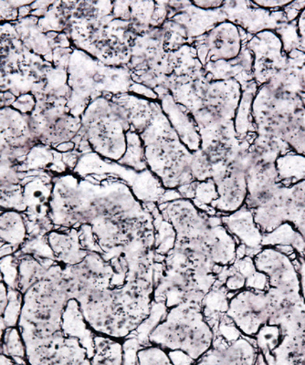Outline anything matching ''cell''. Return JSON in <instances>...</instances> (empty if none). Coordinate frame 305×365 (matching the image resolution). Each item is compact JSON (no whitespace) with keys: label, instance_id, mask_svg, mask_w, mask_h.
Wrapping results in <instances>:
<instances>
[{"label":"cell","instance_id":"6da1fadb","mask_svg":"<svg viewBox=\"0 0 305 365\" xmlns=\"http://www.w3.org/2000/svg\"><path fill=\"white\" fill-rule=\"evenodd\" d=\"M81 178L74 173L55 175L50 201L54 228L89 225L108 262L122 256L136 235L154 230L147 205L118 179Z\"/></svg>","mask_w":305,"mask_h":365},{"label":"cell","instance_id":"7a4b0ae2","mask_svg":"<svg viewBox=\"0 0 305 365\" xmlns=\"http://www.w3.org/2000/svg\"><path fill=\"white\" fill-rule=\"evenodd\" d=\"M157 205L176 231L173 250L187 257L197 285L207 294L215 284L216 269L235 262L238 242L220 216L199 210L190 200L178 198Z\"/></svg>","mask_w":305,"mask_h":365},{"label":"cell","instance_id":"3957f363","mask_svg":"<svg viewBox=\"0 0 305 365\" xmlns=\"http://www.w3.org/2000/svg\"><path fill=\"white\" fill-rule=\"evenodd\" d=\"M70 299L64 266L55 262L44 278L24 294L18 328L27 351L45 346L61 332V318Z\"/></svg>","mask_w":305,"mask_h":365},{"label":"cell","instance_id":"277c9868","mask_svg":"<svg viewBox=\"0 0 305 365\" xmlns=\"http://www.w3.org/2000/svg\"><path fill=\"white\" fill-rule=\"evenodd\" d=\"M300 93L258 88L252 103L256 135L281 140L291 152L305 156V108Z\"/></svg>","mask_w":305,"mask_h":365},{"label":"cell","instance_id":"5b68a950","mask_svg":"<svg viewBox=\"0 0 305 365\" xmlns=\"http://www.w3.org/2000/svg\"><path fill=\"white\" fill-rule=\"evenodd\" d=\"M71 96L67 109L74 116L82 117L91 102L105 93L111 96L129 93L132 75L126 67H111L99 63L74 48L67 68Z\"/></svg>","mask_w":305,"mask_h":365},{"label":"cell","instance_id":"8992f818","mask_svg":"<svg viewBox=\"0 0 305 365\" xmlns=\"http://www.w3.org/2000/svg\"><path fill=\"white\" fill-rule=\"evenodd\" d=\"M215 334L204 317L201 302H186L168 309L149 336L167 353L180 351L197 361L212 348Z\"/></svg>","mask_w":305,"mask_h":365},{"label":"cell","instance_id":"52a82bcc","mask_svg":"<svg viewBox=\"0 0 305 365\" xmlns=\"http://www.w3.org/2000/svg\"><path fill=\"white\" fill-rule=\"evenodd\" d=\"M140 135L148 169L159 179L165 190H177L196 182L190 168L192 153L180 141L167 118L164 120L163 132H160L155 106L150 125Z\"/></svg>","mask_w":305,"mask_h":365},{"label":"cell","instance_id":"ba28073f","mask_svg":"<svg viewBox=\"0 0 305 365\" xmlns=\"http://www.w3.org/2000/svg\"><path fill=\"white\" fill-rule=\"evenodd\" d=\"M81 119L80 132L94 154L118 163L125 153L126 133L133 130L125 107L112 96H100L89 103Z\"/></svg>","mask_w":305,"mask_h":365},{"label":"cell","instance_id":"9c48e42d","mask_svg":"<svg viewBox=\"0 0 305 365\" xmlns=\"http://www.w3.org/2000/svg\"><path fill=\"white\" fill-rule=\"evenodd\" d=\"M74 174L81 178L116 177L128 185L136 198L143 204H158L165 193V189L159 179L148 169L136 172L118 163L100 158L93 152L81 155L73 169Z\"/></svg>","mask_w":305,"mask_h":365},{"label":"cell","instance_id":"30bf717a","mask_svg":"<svg viewBox=\"0 0 305 365\" xmlns=\"http://www.w3.org/2000/svg\"><path fill=\"white\" fill-rule=\"evenodd\" d=\"M258 272L268 277L272 294L279 301L304 302L294 259L276 247H264L253 257Z\"/></svg>","mask_w":305,"mask_h":365},{"label":"cell","instance_id":"8fae6325","mask_svg":"<svg viewBox=\"0 0 305 365\" xmlns=\"http://www.w3.org/2000/svg\"><path fill=\"white\" fill-rule=\"evenodd\" d=\"M29 120L38 143L54 149L73 142L82 128L81 117L73 115L67 106H36Z\"/></svg>","mask_w":305,"mask_h":365},{"label":"cell","instance_id":"7c38bea8","mask_svg":"<svg viewBox=\"0 0 305 365\" xmlns=\"http://www.w3.org/2000/svg\"><path fill=\"white\" fill-rule=\"evenodd\" d=\"M274 301L267 292L243 289L230 299L226 316L246 337L254 338L269 324Z\"/></svg>","mask_w":305,"mask_h":365},{"label":"cell","instance_id":"4fadbf2b","mask_svg":"<svg viewBox=\"0 0 305 365\" xmlns=\"http://www.w3.org/2000/svg\"><path fill=\"white\" fill-rule=\"evenodd\" d=\"M243 32L245 31L234 23L225 21L197 38L190 45L196 50L203 67L209 63L233 61L239 57L245 47Z\"/></svg>","mask_w":305,"mask_h":365},{"label":"cell","instance_id":"5bb4252c","mask_svg":"<svg viewBox=\"0 0 305 365\" xmlns=\"http://www.w3.org/2000/svg\"><path fill=\"white\" fill-rule=\"evenodd\" d=\"M246 47L252 53L253 79L258 88L274 79L290 63L280 36L274 31L252 36L246 41Z\"/></svg>","mask_w":305,"mask_h":365},{"label":"cell","instance_id":"9a60e30c","mask_svg":"<svg viewBox=\"0 0 305 365\" xmlns=\"http://www.w3.org/2000/svg\"><path fill=\"white\" fill-rule=\"evenodd\" d=\"M201 292L190 267H167L155 280L152 302L164 303L168 309L186 302H202Z\"/></svg>","mask_w":305,"mask_h":365},{"label":"cell","instance_id":"2e32d148","mask_svg":"<svg viewBox=\"0 0 305 365\" xmlns=\"http://www.w3.org/2000/svg\"><path fill=\"white\" fill-rule=\"evenodd\" d=\"M37 143L29 116L12 107L0 110V150L18 160L21 165Z\"/></svg>","mask_w":305,"mask_h":365},{"label":"cell","instance_id":"e0dca14e","mask_svg":"<svg viewBox=\"0 0 305 365\" xmlns=\"http://www.w3.org/2000/svg\"><path fill=\"white\" fill-rule=\"evenodd\" d=\"M222 9L227 21L234 23L252 36L264 31H278L287 22L284 9L266 11L253 1H225Z\"/></svg>","mask_w":305,"mask_h":365},{"label":"cell","instance_id":"ac0fdd59","mask_svg":"<svg viewBox=\"0 0 305 365\" xmlns=\"http://www.w3.org/2000/svg\"><path fill=\"white\" fill-rule=\"evenodd\" d=\"M258 355L254 338L242 335L230 341L215 334L212 348L193 365H255Z\"/></svg>","mask_w":305,"mask_h":365},{"label":"cell","instance_id":"d6986e66","mask_svg":"<svg viewBox=\"0 0 305 365\" xmlns=\"http://www.w3.org/2000/svg\"><path fill=\"white\" fill-rule=\"evenodd\" d=\"M157 93L162 113L176 133L180 141L191 153L199 151L202 145V139L192 114L186 107L174 99L170 90L159 91Z\"/></svg>","mask_w":305,"mask_h":365},{"label":"cell","instance_id":"ffe728a7","mask_svg":"<svg viewBox=\"0 0 305 365\" xmlns=\"http://www.w3.org/2000/svg\"><path fill=\"white\" fill-rule=\"evenodd\" d=\"M19 162L0 150V211L24 213V181L27 173L19 171Z\"/></svg>","mask_w":305,"mask_h":365},{"label":"cell","instance_id":"44dd1931","mask_svg":"<svg viewBox=\"0 0 305 365\" xmlns=\"http://www.w3.org/2000/svg\"><path fill=\"white\" fill-rule=\"evenodd\" d=\"M53 178L48 173H41L24 182V215L26 222L53 224L50 218Z\"/></svg>","mask_w":305,"mask_h":365},{"label":"cell","instance_id":"7402d4cb","mask_svg":"<svg viewBox=\"0 0 305 365\" xmlns=\"http://www.w3.org/2000/svg\"><path fill=\"white\" fill-rule=\"evenodd\" d=\"M220 218L246 256L253 257L262 250L264 233L256 224L252 210L247 205H243L234 213L220 216Z\"/></svg>","mask_w":305,"mask_h":365},{"label":"cell","instance_id":"603a6c76","mask_svg":"<svg viewBox=\"0 0 305 365\" xmlns=\"http://www.w3.org/2000/svg\"><path fill=\"white\" fill-rule=\"evenodd\" d=\"M219 198L210 208L217 216L234 213L245 205L248 197V184L245 173L228 169L222 179L215 182Z\"/></svg>","mask_w":305,"mask_h":365},{"label":"cell","instance_id":"cb8c5ba5","mask_svg":"<svg viewBox=\"0 0 305 365\" xmlns=\"http://www.w3.org/2000/svg\"><path fill=\"white\" fill-rule=\"evenodd\" d=\"M47 240L56 262L65 267L82 262L89 253L83 249L78 227L54 228L47 235Z\"/></svg>","mask_w":305,"mask_h":365},{"label":"cell","instance_id":"d4e9b609","mask_svg":"<svg viewBox=\"0 0 305 365\" xmlns=\"http://www.w3.org/2000/svg\"><path fill=\"white\" fill-rule=\"evenodd\" d=\"M61 332L65 337L76 339L86 349L91 359L95 351L96 334L87 324L79 303L76 299H70L64 309L61 318Z\"/></svg>","mask_w":305,"mask_h":365},{"label":"cell","instance_id":"484cf974","mask_svg":"<svg viewBox=\"0 0 305 365\" xmlns=\"http://www.w3.org/2000/svg\"><path fill=\"white\" fill-rule=\"evenodd\" d=\"M38 18L29 16L13 22L12 24L27 50L53 63V52L55 48L53 38L56 34H43L38 27Z\"/></svg>","mask_w":305,"mask_h":365},{"label":"cell","instance_id":"4316f807","mask_svg":"<svg viewBox=\"0 0 305 365\" xmlns=\"http://www.w3.org/2000/svg\"><path fill=\"white\" fill-rule=\"evenodd\" d=\"M27 235L24 213L16 210L0 212V243L11 247L14 254L24 245Z\"/></svg>","mask_w":305,"mask_h":365},{"label":"cell","instance_id":"83f0119b","mask_svg":"<svg viewBox=\"0 0 305 365\" xmlns=\"http://www.w3.org/2000/svg\"><path fill=\"white\" fill-rule=\"evenodd\" d=\"M232 296L233 294L227 291L222 284L216 282L201 302L204 317L212 328L214 334L228 311L229 303Z\"/></svg>","mask_w":305,"mask_h":365},{"label":"cell","instance_id":"f1b7e54d","mask_svg":"<svg viewBox=\"0 0 305 365\" xmlns=\"http://www.w3.org/2000/svg\"><path fill=\"white\" fill-rule=\"evenodd\" d=\"M264 358L267 365H305V339L284 336L280 345Z\"/></svg>","mask_w":305,"mask_h":365},{"label":"cell","instance_id":"f546056e","mask_svg":"<svg viewBox=\"0 0 305 365\" xmlns=\"http://www.w3.org/2000/svg\"><path fill=\"white\" fill-rule=\"evenodd\" d=\"M145 205L150 210L152 217L155 255L165 259V257L174 249L175 244H176V231L159 211L157 204Z\"/></svg>","mask_w":305,"mask_h":365},{"label":"cell","instance_id":"4dcf8cb0","mask_svg":"<svg viewBox=\"0 0 305 365\" xmlns=\"http://www.w3.org/2000/svg\"><path fill=\"white\" fill-rule=\"evenodd\" d=\"M258 86L256 84L242 90V96L237 108L234 118V129L239 139L256 135L252 118V103Z\"/></svg>","mask_w":305,"mask_h":365},{"label":"cell","instance_id":"1f68e13d","mask_svg":"<svg viewBox=\"0 0 305 365\" xmlns=\"http://www.w3.org/2000/svg\"><path fill=\"white\" fill-rule=\"evenodd\" d=\"M70 1H53L43 17L38 19V27L43 34H63L69 27Z\"/></svg>","mask_w":305,"mask_h":365},{"label":"cell","instance_id":"d6a6232c","mask_svg":"<svg viewBox=\"0 0 305 365\" xmlns=\"http://www.w3.org/2000/svg\"><path fill=\"white\" fill-rule=\"evenodd\" d=\"M275 246L293 247L299 255L305 250V240L293 225L285 222L270 233L264 234L262 247Z\"/></svg>","mask_w":305,"mask_h":365},{"label":"cell","instance_id":"836d02e7","mask_svg":"<svg viewBox=\"0 0 305 365\" xmlns=\"http://www.w3.org/2000/svg\"><path fill=\"white\" fill-rule=\"evenodd\" d=\"M118 163L119 165L131 168L136 172L141 173L148 170L145 145L140 133L135 132V130H130L126 133L125 153Z\"/></svg>","mask_w":305,"mask_h":365},{"label":"cell","instance_id":"e575fe53","mask_svg":"<svg viewBox=\"0 0 305 365\" xmlns=\"http://www.w3.org/2000/svg\"><path fill=\"white\" fill-rule=\"evenodd\" d=\"M95 351L91 358L92 365H123L122 341L96 335Z\"/></svg>","mask_w":305,"mask_h":365},{"label":"cell","instance_id":"d590c367","mask_svg":"<svg viewBox=\"0 0 305 365\" xmlns=\"http://www.w3.org/2000/svg\"><path fill=\"white\" fill-rule=\"evenodd\" d=\"M19 260V292L24 294L29 289L40 282L46 275V267L31 256H16Z\"/></svg>","mask_w":305,"mask_h":365},{"label":"cell","instance_id":"8d00e7d4","mask_svg":"<svg viewBox=\"0 0 305 365\" xmlns=\"http://www.w3.org/2000/svg\"><path fill=\"white\" fill-rule=\"evenodd\" d=\"M279 179L282 182L305 180V156L294 152L279 156L276 161Z\"/></svg>","mask_w":305,"mask_h":365},{"label":"cell","instance_id":"74e56055","mask_svg":"<svg viewBox=\"0 0 305 365\" xmlns=\"http://www.w3.org/2000/svg\"><path fill=\"white\" fill-rule=\"evenodd\" d=\"M1 353L13 363L28 364L25 342L18 327L6 328L0 344Z\"/></svg>","mask_w":305,"mask_h":365},{"label":"cell","instance_id":"f35d334b","mask_svg":"<svg viewBox=\"0 0 305 365\" xmlns=\"http://www.w3.org/2000/svg\"><path fill=\"white\" fill-rule=\"evenodd\" d=\"M21 41L12 23L0 22V91H6V58Z\"/></svg>","mask_w":305,"mask_h":365},{"label":"cell","instance_id":"ab89813d","mask_svg":"<svg viewBox=\"0 0 305 365\" xmlns=\"http://www.w3.org/2000/svg\"><path fill=\"white\" fill-rule=\"evenodd\" d=\"M282 337L284 335L278 325L267 324L262 326L254 337L259 353L264 357L268 356L280 345Z\"/></svg>","mask_w":305,"mask_h":365},{"label":"cell","instance_id":"60d3db41","mask_svg":"<svg viewBox=\"0 0 305 365\" xmlns=\"http://www.w3.org/2000/svg\"><path fill=\"white\" fill-rule=\"evenodd\" d=\"M217 198H219V194H217L215 182L212 179H207L206 181L197 182L194 198L191 201L199 210L217 216L210 208V205Z\"/></svg>","mask_w":305,"mask_h":365},{"label":"cell","instance_id":"b9f144b4","mask_svg":"<svg viewBox=\"0 0 305 365\" xmlns=\"http://www.w3.org/2000/svg\"><path fill=\"white\" fill-rule=\"evenodd\" d=\"M24 294L19 289H8V304L3 315L6 328L18 327Z\"/></svg>","mask_w":305,"mask_h":365},{"label":"cell","instance_id":"7bdbcfd3","mask_svg":"<svg viewBox=\"0 0 305 365\" xmlns=\"http://www.w3.org/2000/svg\"><path fill=\"white\" fill-rule=\"evenodd\" d=\"M190 168L195 181L203 182L212 179L213 165L203 150L192 153Z\"/></svg>","mask_w":305,"mask_h":365},{"label":"cell","instance_id":"ee69618b","mask_svg":"<svg viewBox=\"0 0 305 365\" xmlns=\"http://www.w3.org/2000/svg\"><path fill=\"white\" fill-rule=\"evenodd\" d=\"M18 263L19 260L14 254L0 257V277L8 289H19Z\"/></svg>","mask_w":305,"mask_h":365},{"label":"cell","instance_id":"f6af8a7d","mask_svg":"<svg viewBox=\"0 0 305 365\" xmlns=\"http://www.w3.org/2000/svg\"><path fill=\"white\" fill-rule=\"evenodd\" d=\"M138 365H175L170 354L154 345L142 348L138 351Z\"/></svg>","mask_w":305,"mask_h":365},{"label":"cell","instance_id":"bcb514c9","mask_svg":"<svg viewBox=\"0 0 305 365\" xmlns=\"http://www.w3.org/2000/svg\"><path fill=\"white\" fill-rule=\"evenodd\" d=\"M32 1H0V22L19 21V9L31 4Z\"/></svg>","mask_w":305,"mask_h":365},{"label":"cell","instance_id":"7dc6e473","mask_svg":"<svg viewBox=\"0 0 305 365\" xmlns=\"http://www.w3.org/2000/svg\"><path fill=\"white\" fill-rule=\"evenodd\" d=\"M36 104H37V101H36L33 94L28 93L16 97L11 107L19 113L24 114V115L30 116L35 110Z\"/></svg>","mask_w":305,"mask_h":365},{"label":"cell","instance_id":"c3c4849f","mask_svg":"<svg viewBox=\"0 0 305 365\" xmlns=\"http://www.w3.org/2000/svg\"><path fill=\"white\" fill-rule=\"evenodd\" d=\"M295 26H296L298 36L297 45L295 50L299 51L305 55V8L300 13L296 21H295Z\"/></svg>","mask_w":305,"mask_h":365},{"label":"cell","instance_id":"681fc988","mask_svg":"<svg viewBox=\"0 0 305 365\" xmlns=\"http://www.w3.org/2000/svg\"><path fill=\"white\" fill-rule=\"evenodd\" d=\"M129 93H131L133 96H143L152 101H159V97L154 90L144 86V84L135 83L134 81H133L132 86L130 87Z\"/></svg>","mask_w":305,"mask_h":365},{"label":"cell","instance_id":"f907efd6","mask_svg":"<svg viewBox=\"0 0 305 365\" xmlns=\"http://www.w3.org/2000/svg\"><path fill=\"white\" fill-rule=\"evenodd\" d=\"M305 8V1H291L286 8L284 9L287 22H294L299 17L300 13Z\"/></svg>","mask_w":305,"mask_h":365},{"label":"cell","instance_id":"816d5d0a","mask_svg":"<svg viewBox=\"0 0 305 365\" xmlns=\"http://www.w3.org/2000/svg\"><path fill=\"white\" fill-rule=\"evenodd\" d=\"M259 8L266 9L269 11H282L290 4L291 1L286 0H261V1H253Z\"/></svg>","mask_w":305,"mask_h":365},{"label":"cell","instance_id":"f5cc1de1","mask_svg":"<svg viewBox=\"0 0 305 365\" xmlns=\"http://www.w3.org/2000/svg\"><path fill=\"white\" fill-rule=\"evenodd\" d=\"M195 8L201 9V11H217L223 8L225 1L222 0H200V1H191Z\"/></svg>","mask_w":305,"mask_h":365},{"label":"cell","instance_id":"db71d44e","mask_svg":"<svg viewBox=\"0 0 305 365\" xmlns=\"http://www.w3.org/2000/svg\"><path fill=\"white\" fill-rule=\"evenodd\" d=\"M294 263L299 273L301 298L305 303V259L303 256L298 255L294 259Z\"/></svg>","mask_w":305,"mask_h":365},{"label":"cell","instance_id":"11a10c76","mask_svg":"<svg viewBox=\"0 0 305 365\" xmlns=\"http://www.w3.org/2000/svg\"><path fill=\"white\" fill-rule=\"evenodd\" d=\"M16 96L11 91H0V110L11 107Z\"/></svg>","mask_w":305,"mask_h":365},{"label":"cell","instance_id":"9f6ffc18","mask_svg":"<svg viewBox=\"0 0 305 365\" xmlns=\"http://www.w3.org/2000/svg\"><path fill=\"white\" fill-rule=\"evenodd\" d=\"M255 365H267L265 363V360H264V356H262V355L261 354H259V355H258L257 361H256V364Z\"/></svg>","mask_w":305,"mask_h":365},{"label":"cell","instance_id":"6f0895ef","mask_svg":"<svg viewBox=\"0 0 305 365\" xmlns=\"http://www.w3.org/2000/svg\"><path fill=\"white\" fill-rule=\"evenodd\" d=\"M301 102H303L305 108V96H301Z\"/></svg>","mask_w":305,"mask_h":365},{"label":"cell","instance_id":"680465c9","mask_svg":"<svg viewBox=\"0 0 305 365\" xmlns=\"http://www.w3.org/2000/svg\"><path fill=\"white\" fill-rule=\"evenodd\" d=\"M12 365H28V364H13Z\"/></svg>","mask_w":305,"mask_h":365}]
</instances>
